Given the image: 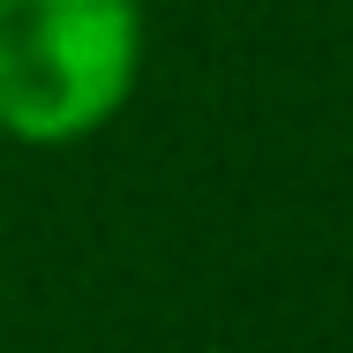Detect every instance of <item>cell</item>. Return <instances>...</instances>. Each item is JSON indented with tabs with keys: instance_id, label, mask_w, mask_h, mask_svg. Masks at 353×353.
Listing matches in <instances>:
<instances>
[{
	"instance_id": "cell-1",
	"label": "cell",
	"mask_w": 353,
	"mask_h": 353,
	"mask_svg": "<svg viewBox=\"0 0 353 353\" xmlns=\"http://www.w3.org/2000/svg\"><path fill=\"white\" fill-rule=\"evenodd\" d=\"M136 75V0H0V128L68 143Z\"/></svg>"
}]
</instances>
